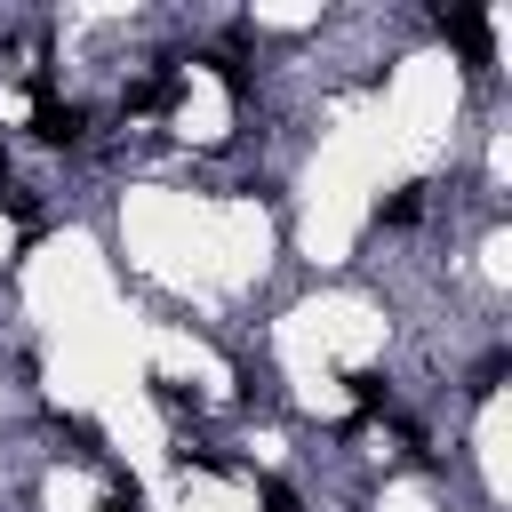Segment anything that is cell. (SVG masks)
<instances>
[{"instance_id":"obj_2","label":"cell","mask_w":512,"mask_h":512,"mask_svg":"<svg viewBox=\"0 0 512 512\" xmlns=\"http://www.w3.org/2000/svg\"><path fill=\"white\" fill-rule=\"evenodd\" d=\"M448 24V40L472 56V64H488V16H440Z\"/></svg>"},{"instance_id":"obj_5","label":"cell","mask_w":512,"mask_h":512,"mask_svg":"<svg viewBox=\"0 0 512 512\" xmlns=\"http://www.w3.org/2000/svg\"><path fill=\"white\" fill-rule=\"evenodd\" d=\"M264 512H304V504H296V496H288L280 480H264Z\"/></svg>"},{"instance_id":"obj_3","label":"cell","mask_w":512,"mask_h":512,"mask_svg":"<svg viewBox=\"0 0 512 512\" xmlns=\"http://www.w3.org/2000/svg\"><path fill=\"white\" fill-rule=\"evenodd\" d=\"M408 216H416V184H408V192H392V200H384V224H408Z\"/></svg>"},{"instance_id":"obj_1","label":"cell","mask_w":512,"mask_h":512,"mask_svg":"<svg viewBox=\"0 0 512 512\" xmlns=\"http://www.w3.org/2000/svg\"><path fill=\"white\" fill-rule=\"evenodd\" d=\"M32 96H40V136H48V144H80L88 112H80V104H64V96H56L48 80H32Z\"/></svg>"},{"instance_id":"obj_6","label":"cell","mask_w":512,"mask_h":512,"mask_svg":"<svg viewBox=\"0 0 512 512\" xmlns=\"http://www.w3.org/2000/svg\"><path fill=\"white\" fill-rule=\"evenodd\" d=\"M0 192H8V152H0Z\"/></svg>"},{"instance_id":"obj_4","label":"cell","mask_w":512,"mask_h":512,"mask_svg":"<svg viewBox=\"0 0 512 512\" xmlns=\"http://www.w3.org/2000/svg\"><path fill=\"white\" fill-rule=\"evenodd\" d=\"M104 512H136V480H112V496H104Z\"/></svg>"}]
</instances>
